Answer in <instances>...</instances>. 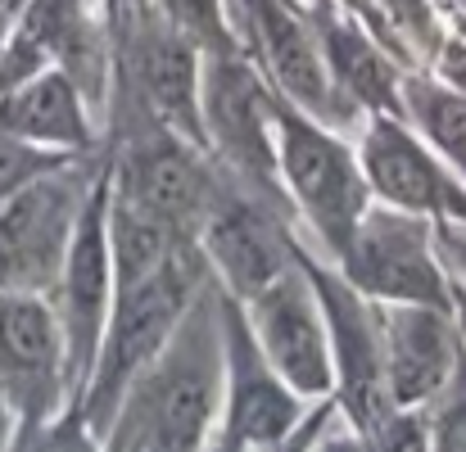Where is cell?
I'll return each mask as SVG.
<instances>
[{
    "label": "cell",
    "mask_w": 466,
    "mask_h": 452,
    "mask_svg": "<svg viewBox=\"0 0 466 452\" xmlns=\"http://www.w3.org/2000/svg\"><path fill=\"white\" fill-rule=\"evenodd\" d=\"M222 290L208 276L158 357L127 385L105 452H204L222 412Z\"/></svg>",
    "instance_id": "6da1fadb"
},
{
    "label": "cell",
    "mask_w": 466,
    "mask_h": 452,
    "mask_svg": "<svg viewBox=\"0 0 466 452\" xmlns=\"http://www.w3.org/2000/svg\"><path fill=\"white\" fill-rule=\"evenodd\" d=\"M204 286H208V263L199 254V240H181L167 258H158L146 272L114 276V307L100 339V357L77 398L96 435H105L127 385L158 357V348L172 339V330L181 326V316L190 312Z\"/></svg>",
    "instance_id": "7a4b0ae2"
},
{
    "label": "cell",
    "mask_w": 466,
    "mask_h": 452,
    "mask_svg": "<svg viewBox=\"0 0 466 452\" xmlns=\"http://www.w3.org/2000/svg\"><path fill=\"white\" fill-rule=\"evenodd\" d=\"M277 181L295 213L299 240L335 263L371 208L353 136L277 100Z\"/></svg>",
    "instance_id": "3957f363"
},
{
    "label": "cell",
    "mask_w": 466,
    "mask_h": 452,
    "mask_svg": "<svg viewBox=\"0 0 466 452\" xmlns=\"http://www.w3.org/2000/svg\"><path fill=\"white\" fill-rule=\"evenodd\" d=\"M100 146L109 154V186L118 199L155 217L158 226L199 240L204 217L231 186L213 154L141 118L109 127Z\"/></svg>",
    "instance_id": "277c9868"
},
{
    "label": "cell",
    "mask_w": 466,
    "mask_h": 452,
    "mask_svg": "<svg viewBox=\"0 0 466 452\" xmlns=\"http://www.w3.org/2000/svg\"><path fill=\"white\" fill-rule=\"evenodd\" d=\"M227 27L236 50L249 59V68L268 82L277 100L295 105L299 114L335 132L349 136L358 132L362 118L344 105V95L326 73L317 27L304 0H227Z\"/></svg>",
    "instance_id": "5b68a950"
},
{
    "label": "cell",
    "mask_w": 466,
    "mask_h": 452,
    "mask_svg": "<svg viewBox=\"0 0 466 452\" xmlns=\"http://www.w3.org/2000/svg\"><path fill=\"white\" fill-rule=\"evenodd\" d=\"M105 146L32 176L0 204V295H46L59 281L82 204L100 176Z\"/></svg>",
    "instance_id": "8992f818"
},
{
    "label": "cell",
    "mask_w": 466,
    "mask_h": 452,
    "mask_svg": "<svg viewBox=\"0 0 466 452\" xmlns=\"http://www.w3.org/2000/svg\"><path fill=\"white\" fill-rule=\"evenodd\" d=\"M199 123H204V150L218 158V167L231 181L286 204L277 181V95L240 50L204 55Z\"/></svg>",
    "instance_id": "52a82bcc"
},
{
    "label": "cell",
    "mask_w": 466,
    "mask_h": 452,
    "mask_svg": "<svg viewBox=\"0 0 466 452\" xmlns=\"http://www.w3.org/2000/svg\"><path fill=\"white\" fill-rule=\"evenodd\" d=\"M299 263L312 281V295L321 303L326 316V339H330V367H335V412L344 426L353 430H385L399 417L385 389V357H380V312L367 295H358L335 263H326L321 254H312L299 240Z\"/></svg>",
    "instance_id": "ba28073f"
},
{
    "label": "cell",
    "mask_w": 466,
    "mask_h": 452,
    "mask_svg": "<svg viewBox=\"0 0 466 452\" xmlns=\"http://www.w3.org/2000/svg\"><path fill=\"white\" fill-rule=\"evenodd\" d=\"M335 272L371 303H426L458 307L453 276L440 258L435 226L426 217L371 204L353 240L335 258Z\"/></svg>",
    "instance_id": "9c48e42d"
},
{
    "label": "cell",
    "mask_w": 466,
    "mask_h": 452,
    "mask_svg": "<svg viewBox=\"0 0 466 452\" xmlns=\"http://www.w3.org/2000/svg\"><path fill=\"white\" fill-rule=\"evenodd\" d=\"M50 307L59 316V335H64V367H68V398L77 403L96 357H100V339L109 326V307H114V249H109V154L100 163V176L82 204L77 231L68 240L59 281L50 290Z\"/></svg>",
    "instance_id": "30bf717a"
},
{
    "label": "cell",
    "mask_w": 466,
    "mask_h": 452,
    "mask_svg": "<svg viewBox=\"0 0 466 452\" xmlns=\"http://www.w3.org/2000/svg\"><path fill=\"white\" fill-rule=\"evenodd\" d=\"M295 249H299L295 213L272 195L245 190L240 181L222 190V199L199 226V254L208 263V276L236 303L254 299L263 286H272L295 263Z\"/></svg>",
    "instance_id": "8fae6325"
},
{
    "label": "cell",
    "mask_w": 466,
    "mask_h": 452,
    "mask_svg": "<svg viewBox=\"0 0 466 452\" xmlns=\"http://www.w3.org/2000/svg\"><path fill=\"white\" fill-rule=\"evenodd\" d=\"M371 204L466 231V181L399 114H367L353 132Z\"/></svg>",
    "instance_id": "7c38bea8"
},
{
    "label": "cell",
    "mask_w": 466,
    "mask_h": 452,
    "mask_svg": "<svg viewBox=\"0 0 466 452\" xmlns=\"http://www.w3.org/2000/svg\"><path fill=\"white\" fill-rule=\"evenodd\" d=\"M222 412L213 430V448H263L290 439L317 403L299 398L263 357V348L249 335L245 307L222 295Z\"/></svg>",
    "instance_id": "4fadbf2b"
},
{
    "label": "cell",
    "mask_w": 466,
    "mask_h": 452,
    "mask_svg": "<svg viewBox=\"0 0 466 452\" xmlns=\"http://www.w3.org/2000/svg\"><path fill=\"white\" fill-rule=\"evenodd\" d=\"M254 344L263 348V357L272 362V371L309 403H321L335 394V367H330V339H326V316L321 303L312 295V281L299 263H295L263 286L254 299L240 303Z\"/></svg>",
    "instance_id": "5bb4252c"
},
{
    "label": "cell",
    "mask_w": 466,
    "mask_h": 452,
    "mask_svg": "<svg viewBox=\"0 0 466 452\" xmlns=\"http://www.w3.org/2000/svg\"><path fill=\"white\" fill-rule=\"evenodd\" d=\"M380 312V357L385 389L399 412L421 417L462 371L466 344L458 326V307L426 303H376Z\"/></svg>",
    "instance_id": "9a60e30c"
},
{
    "label": "cell",
    "mask_w": 466,
    "mask_h": 452,
    "mask_svg": "<svg viewBox=\"0 0 466 452\" xmlns=\"http://www.w3.org/2000/svg\"><path fill=\"white\" fill-rule=\"evenodd\" d=\"M0 394L14 403L23 430L73 403L59 316L46 295H0Z\"/></svg>",
    "instance_id": "2e32d148"
},
{
    "label": "cell",
    "mask_w": 466,
    "mask_h": 452,
    "mask_svg": "<svg viewBox=\"0 0 466 452\" xmlns=\"http://www.w3.org/2000/svg\"><path fill=\"white\" fill-rule=\"evenodd\" d=\"M312 27H317V45L326 59V73L335 82V91L344 95V105L367 118V114H399V86H403V64L335 0L309 5Z\"/></svg>",
    "instance_id": "e0dca14e"
},
{
    "label": "cell",
    "mask_w": 466,
    "mask_h": 452,
    "mask_svg": "<svg viewBox=\"0 0 466 452\" xmlns=\"http://www.w3.org/2000/svg\"><path fill=\"white\" fill-rule=\"evenodd\" d=\"M0 136L59 154H91L105 141L86 95L59 68H41L0 95Z\"/></svg>",
    "instance_id": "ac0fdd59"
},
{
    "label": "cell",
    "mask_w": 466,
    "mask_h": 452,
    "mask_svg": "<svg viewBox=\"0 0 466 452\" xmlns=\"http://www.w3.org/2000/svg\"><path fill=\"white\" fill-rule=\"evenodd\" d=\"M399 118L466 181V100L458 91L426 68H412L399 86Z\"/></svg>",
    "instance_id": "d6986e66"
},
{
    "label": "cell",
    "mask_w": 466,
    "mask_h": 452,
    "mask_svg": "<svg viewBox=\"0 0 466 452\" xmlns=\"http://www.w3.org/2000/svg\"><path fill=\"white\" fill-rule=\"evenodd\" d=\"M412 448H421V417H399L385 430H353L335 412V421L317 435V444L309 452H412Z\"/></svg>",
    "instance_id": "ffe728a7"
},
{
    "label": "cell",
    "mask_w": 466,
    "mask_h": 452,
    "mask_svg": "<svg viewBox=\"0 0 466 452\" xmlns=\"http://www.w3.org/2000/svg\"><path fill=\"white\" fill-rule=\"evenodd\" d=\"M150 5L172 27H181L204 55L236 50L231 27H227V0H150Z\"/></svg>",
    "instance_id": "44dd1931"
},
{
    "label": "cell",
    "mask_w": 466,
    "mask_h": 452,
    "mask_svg": "<svg viewBox=\"0 0 466 452\" xmlns=\"http://www.w3.org/2000/svg\"><path fill=\"white\" fill-rule=\"evenodd\" d=\"M14 452H105V439L86 426L82 407H77V403H68V407H64V412H55L50 421L18 430Z\"/></svg>",
    "instance_id": "7402d4cb"
},
{
    "label": "cell",
    "mask_w": 466,
    "mask_h": 452,
    "mask_svg": "<svg viewBox=\"0 0 466 452\" xmlns=\"http://www.w3.org/2000/svg\"><path fill=\"white\" fill-rule=\"evenodd\" d=\"M421 448L426 452H466V362L453 385L426 407L421 421Z\"/></svg>",
    "instance_id": "603a6c76"
},
{
    "label": "cell",
    "mask_w": 466,
    "mask_h": 452,
    "mask_svg": "<svg viewBox=\"0 0 466 452\" xmlns=\"http://www.w3.org/2000/svg\"><path fill=\"white\" fill-rule=\"evenodd\" d=\"M68 158H73V154L36 150V146H27V141L0 136V204H5L14 190H23L32 176H41V172H50V167L68 163Z\"/></svg>",
    "instance_id": "cb8c5ba5"
},
{
    "label": "cell",
    "mask_w": 466,
    "mask_h": 452,
    "mask_svg": "<svg viewBox=\"0 0 466 452\" xmlns=\"http://www.w3.org/2000/svg\"><path fill=\"white\" fill-rule=\"evenodd\" d=\"M330 421H335V398H321L309 412V421H304L290 439H281V444H263V448H213V444H208L204 452H309L312 444H317V435H321Z\"/></svg>",
    "instance_id": "d4e9b609"
},
{
    "label": "cell",
    "mask_w": 466,
    "mask_h": 452,
    "mask_svg": "<svg viewBox=\"0 0 466 452\" xmlns=\"http://www.w3.org/2000/svg\"><path fill=\"white\" fill-rule=\"evenodd\" d=\"M435 240H440V258L453 276V295L466 303V231L458 226H435Z\"/></svg>",
    "instance_id": "484cf974"
},
{
    "label": "cell",
    "mask_w": 466,
    "mask_h": 452,
    "mask_svg": "<svg viewBox=\"0 0 466 452\" xmlns=\"http://www.w3.org/2000/svg\"><path fill=\"white\" fill-rule=\"evenodd\" d=\"M18 430H23V421H18L14 403L0 394V452H14V444H18Z\"/></svg>",
    "instance_id": "4316f807"
},
{
    "label": "cell",
    "mask_w": 466,
    "mask_h": 452,
    "mask_svg": "<svg viewBox=\"0 0 466 452\" xmlns=\"http://www.w3.org/2000/svg\"><path fill=\"white\" fill-rule=\"evenodd\" d=\"M23 5H27V0H0V36H5V32H9L14 23H18Z\"/></svg>",
    "instance_id": "83f0119b"
},
{
    "label": "cell",
    "mask_w": 466,
    "mask_h": 452,
    "mask_svg": "<svg viewBox=\"0 0 466 452\" xmlns=\"http://www.w3.org/2000/svg\"><path fill=\"white\" fill-rule=\"evenodd\" d=\"M444 9L453 14V23H458V27L466 32V0H444Z\"/></svg>",
    "instance_id": "f1b7e54d"
},
{
    "label": "cell",
    "mask_w": 466,
    "mask_h": 452,
    "mask_svg": "<svg viewBox=\"0 0 466 452\" xmlns=\"http://www.w3.org/2000/svg\"><path fill=\"white\" fill-rule=\"evenodd\" d=\"M458 326H462V344H466V303L458 299Z\"/></svg>",
    "instance_id": "f546056e"
},
{
    "label": "cell",
    "mask_w": 466,
    "mask_h": 452,
    "mask_svg": "<svg viewBox=\"0 0 466 452\" xmlns=\"http://www.w3.org/2000/svg\"><path fill=\"white\" fill-rule=\"evenodd\" d=\"M304 5H326V0H304Z\"/></svg>",
    "instance_id": "4dcf8cb0"
},
{
    "label": "cell",
    "mask_w": 466,
    "mask_h": 452,
    "mask_svg": "<svg viewBox=\"0 0 466 452\" xmlns=\"http://www.w3.org/2000/svg\"><path fill=\"white\" fill-rule=\"evenodd\" d=\"M412 452H426V448H412Z\"/></svg>",
    "instance_id": "1f68e13d"
}]
</instances>
